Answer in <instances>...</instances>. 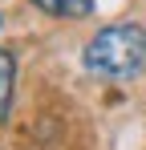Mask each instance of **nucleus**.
<instances>
[{
	"mask_svg": "<svg viewBox=\"0 0 146 150\" xmlns=\"http://www.w3.org/2000/svg\"><path fill=\"white\" fill-rule=\"evenodd\" d=\"M146 65V33L138 25H110L85 45V69L101 81H126Z\"/></svg>",
	"mask_w": 146,
	"mask_h": 150,
	"instance_id": "obj_1",
	"label": "nucleus"
},
{
	"mask_svg": "<svg viewBox=\"0 0 146 150\" xmlns=\"http://www.w3.org/2000/svg\"><path fill=\"white\" fill-rule=\"evenodd\" d=\"M12 81H16V61L8 49H0V122L8 114V101H12Z\"/></svg>",
	"mask_w": 146,
	"mask_h": 150,
	"instance_id": "obj_2",
	"label": "nucleus"
},
{
	"mask_svg": "<svg viewBox=\"0 0 146 150\" xmlns=\"http://www.w3.org/2000/svg\"><path fill=\"white\" fill-rule=\"evenodd\" d=\"M33 4L53 12V16H85V12H94L97 0H33Z\"/></svg>",
	"mask_w": 146,
	"mask_h": 150,
	"instance_id": "obj_3",
	"label": "nucleus"
}]
</instances>
